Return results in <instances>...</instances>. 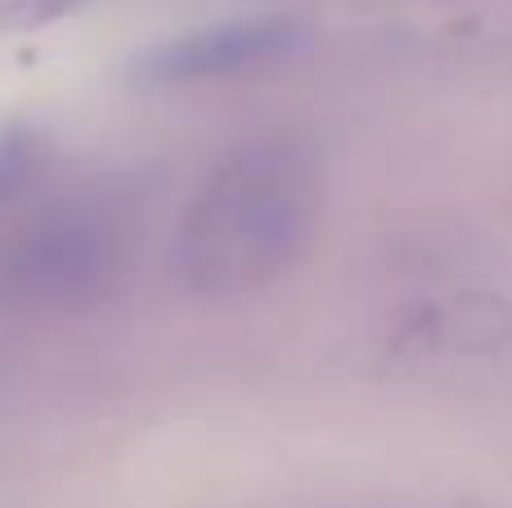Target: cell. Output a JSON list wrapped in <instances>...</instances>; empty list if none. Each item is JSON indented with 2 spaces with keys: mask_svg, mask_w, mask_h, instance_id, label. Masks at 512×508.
Instances as JSON below:
<instances>
[{
  "mask_svg": "<svg viewBox=\"0 0 512 508\" xmlns=\"http://www.w3.org/2000/svg\"><path fill=\"white\" fill-rule=\"evenodd\" d=\"M14 18L18 23H45V18H59V14H68L77 0H14Z\"/></svg>",
  "mask_w": 512,
  "mask_h": 508,
  "instance_id": "obj_5",
  "label": "cell"
},
{
  "mask_svg": "<svg viewBox=\"0 0 512 508\" xmlns=\"http://www.w3.org/2000/svg\"><path fill=\"white\" fill-rule=\"evenodd\" d=\"M131 261V221L104 198H59L0 239V306L63 311L104 297Z\"/></svg>",
  "mask_w": 512,
  "mask_h": 508,
  "instance_id": "obj_2",
  "label": "cell"
},
{
  "mask_svg": "<svg viewBox=\"0 0 512 508\" xmlns=\"http://www.w3.org/2000/svg\"><path fill=\"white\" fill-rule=\"evenodd\" d=\"M50 162V135L32 122L0 126V207H9L18 194L36 185V176Z\"/></svg>",
  "mask_w": 512,
  "mask_h": 508,
  "instance_id": "obj_4",
  "label": "cell"
},
{
  "mask_svg": "<svg viewBox=\"0 0 512 508\" xmlns=\"http://www.w3.org/2000/svg\"><path fill=\"white\" fill-rule=\"evenodd\" d=\"M324 198L328 162L306 131H265L239 144L180 216V284L198 297H239L283 279L315 243Z\"/></svg>",
  "mask_w": 512,
  "mask_h": 508,
  "instance_id": "obj_1",
  "label": "cell"
},
{
  "mask_svg": "<svg viewBox=\"0 0 512 508\" xmlns=\"http://www.w3.org/2000/svg\"><path fill=\"white\" fill-rule=\"evenodd\" d=\"M306 41V23L288 14L212 23L144 50L135 59V81H144V86H194V81L239 77V72L274 68V63L292 59L297 50H306Z\"/></svg>",
  "mask_w": 512,
  "mask_h": 508,
  "instance_id": "obj_3",
  "label": "cell"
}]
</instances>
